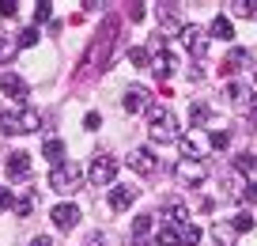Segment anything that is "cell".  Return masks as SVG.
I'll return each instance as SVG.
<instances>
[{
  "mask_svg": "<svg viewBox=\"0 0 257 246\" xmlns=\"http://www.w3.org/2000/svg\"><path fill=\"white\" fill-rule=\"evenodd\" d=\"M148 133H152L155 144H178L182 140V125H178L174 110L170 106H148Z\"/></svg>",
  "mask_w": 257,
  "mask_h": 246,
  "instance_id": "1",
  "label": "cell"
},
{
  "mask_svg": "<svg viewBox=\"0 0 257 246\" xmlns=\"http://www.w3.org/2000/svg\"><path fill=\"white\" fill-rule=\"evenodd\" d=\"M42 125V114L31 110V106H23V110H4L0 114V129L12 136H23V133H38Z\"/></svg>",
  "mask_w": 257,
  "mask_h": 246,
  "instance_id": "2",
  "label": "cell"
},
{
  "mask_svg": "<svg viewBox=\"0 0 257 246\" xmlns=\"http://www.w3.org/2000/svg\"><path fill=\"white\" fill-rule=\"evenodd\" d=\"M80 186H83V175H80V167H76V163H57V167L49 171V190H53V193L72 197Z\"/></svg>",
  "mask_w": 257,
  "mask_h": 246,
  "instance_id": "3",
  "label": "cell"
},
{
  "mask_svg": "<svg viewBox=\"0 0 257 246\" xmlns=\"http://www.w3.org/2000/svg\"><path fill=\"white\" fill-rule=\"evenodd\" d=\"M87 178H91V186H113V178H117V159L113 155H95L91 159V171H87Z\"/></svg>",
  "mask_w": 257,
  "mask_h": 246,
  "instance_id": "4",
  "label": "cell"
},
{
  "mask_svg": "<svg viewBox=\"0 0 257 246\" xmlns=\"http://www.w3.org/2000/svg\"><path fill=\"white\" fill-rule=\"evenodd\" d=\"M121 106H125V114H140L152 106V91L144 88V84H133V88H125V95H121Z\"/></svg>",
  "mask_w": 257,
  "mask_h": 246,
  "instance_id": "5",
  "label": "cell"
},
{
  "mask_svg": "<svg viewBox=\"0 0 257 246\" xmlns=\"http://www.w3.org/2000/svg\"><path fill=\"white\" fill-rule=\"evenodd\" d=\"M174 178L182 186H201L204 178H208V171H204V163H189V159H182V163L174 167Z\"/></svg>",
  "mask_w": 257,
  "mask_h": 246,
  "instance_id": "6",
  "label": "cell"
},
{
  "mask_svg": "<svg viewBox=\"0 0 257 246\" xmlns=\"http://www.w3.org/2000/svg\"><path fill=\"white\" fill-rule=\"evenodd\" d=\"M128 167L137 171V175H155V167H159V163H155V155H152V148H133L128 151Z\"/></svg>",
  "mask_w": 257,
  "mask_h": 246,
  "instance_id": "7",
  "label": "cell"
},
{
  "mask_svg": "<svg viewBox=\"0 0 257 246\" xmlns=\"http://www.w3.org/2000/svg\"><path fill=\"white\" fill-rule=\"evenodd\" d=\"M182 46L189 49V53L204 57V49H208V38H204L201 27H182Z\"/></svg>",
  "mask_w": 257,
  "mask_h": 246,
  "instance_id": "8",
  "label": "cell"
},
{
  "mask_svg": "<svg viewBox=\"0 0 257 246\" xmlns=\"http://www.w3.org/2000/svg\"><path fill=\"white\" fill-rule=\"evenodd\" d=\"M49 216H53V223H57L61 231H72L76 223H80V208H76V205H57Z\"/></svg>",
  "mask_w": 257,
  "mask_h": 246,
  "instance_id": "9",
  "label": "cell"
},
{
  "mask_svg": "<svg viewBox=\"0 0 257 246\" xmlns=\"http://www.w3.org/2000/svg\"><path fill=\"white\" fill-rule=\"evenodd\" d=\"M174 68H178V57L170 53V49H159V57L152 61V72L159 79H170V76H174Z\"/></svg>",
  "mask_w": 257,
  "mask_h": 246,
  "instance_id": "10",
  "label": "cell"
},
{
  "mask_svg": "<svg viewBox=\"0 0 257 246\" xmlns=\"http://www.w3.org/2000/svg\"><path fill=\"white\" fill-rule=\"evenodd\" d=\"M0 91L12 95V99H27V79L16 76V72H4V76H0Z\"/></svg>",
  "mask_w": 257,
  "mask_h": 246,
  "instance_id": "11",
  "label": "cell"
},
{
  "mask_svg": "<svg viewBox=\"0 0 257 246\" xmlns=\"http://www.w3.org/2000/svg\"><path fill=\"white\" fill-rule=\"evenodd\" d=\"M133 201H137V190H133V186H113L110 190V208L113 212H125Z\"/></svg>",
  "mask_w": 257,
  "mask_h": 246,
  "instance_id": "12",
  "label": "cell"
},
{
  "mask_svg": "<svg viewBox=\"0 0 257 246\" xmlns=\"http://www.w3.org/2000/svg\"><path fill=\"white\" fill-rule=\"evenodd\" d=\"M163 220L182 227V223H189V208H185L182 201H167V205H163Z\"/></svg>",
  "mask_w": 257,
  "mask_h": 246,
  "instance_id": "13",
  "label": "cell"
},
{
  "mask_svg": "<svg viewBox=\"0 0 257 246\" xmlns=\"http://www.w3.org/2000/svg\"><path fill=\"white\" fill-rule=\"evenodd\" d=\"M212 238H216L219 246H234L238 231H234V223H231V220H216V223H212Z\"/></svg>",
  "mask_w": 257,
  "mask_h": 246,
  "instance_id": "14",
  "label": "cell"
},
{
  "mask_svg": "<svg viewBox=\"0 0 257 246\" xmlns=\"http://www.w3.org/2000/svg\"><path fill=\"white\" fill-rule=\"evenodd\" d=\"M8 175L12 178H27L31 175V155H27V151H12L8 155Z\"/></svg>",
  "mask_w": 257,
  "mask_h": 246,
  "instance_id": "15",
  "label": "cell"
},
{
  "mask_svg": "<svg viewBox=\"0 0 257 246\" xmlns=\"http://www.w3.org/2000/svg\"><path fill=\"white\" fill-rule=\"evenodd\" d=\"M155 246H182V231H178L174 223H163V227L155 231Z\"/></svg>",
  "mask_w": 257,
  "mask_h": 246,
  "instance_id": "16",
  "label": "cell"
},
{
  "mask_svg": "<svg viewBox=\"0 0 257 246\" xmlns=\"http://www.w3.org/2000/svg\"><path fill=\"white\" fill-rule=\"evenodd\" d=\"M212 121V106L208 103H193L189 106V129H201V125H208Z\"/></svg>",
  "mask_w": 257,
  "mask_h": 246,
  "instance_id": "17",
  "label": "cell"
},
{
  "mask_svg": "<svg viewBox=\"0 0 257 246\" xmlns=\"http://www.w3.org/2000/svg\"><path fill=\"white\" fill-rule=\"evenodd\" d=\"M208 34H212V38H219V42H231L234 38V27H231V19H227V16H216V19H212V27H208Z\"/></svg>",
  "mask_w": 257,
  "mask_h": 246,
  "instance_id": "18",
  "label": "cell"
},
{
  "mask_svg": "<svg viewBox=\"0 0 257 246\" xmlns=\"http://www.w3.org/2000/svg\"><path fill=\"white\" fill-rule=\"evenodd\" d=\"M249 64V53L246 49H231V53H227V61H223V72L227 76H234V72H242Z\"/></svg>",
  "mask_w": 257,
  "mask_h": 246,
  "instance_id": "19",
  "label": "cell"
},
{
  "mask_svg": "<svg viewBox=\"0 0 257 246\" xmlns=\"http://www.w3.org/2000/svg\"><path fill=\"white\" fill-rule=\"evenodd\" d=\"M178 148H182V155L189 159V163H201V159H204V148L193 140V136H182V140H178Z\"/></svg>",
  "mask_w": 257,
  "mask_h": 246,
  "instance_id": "20",
  "label": "cell"
},
{
  "mask_svg": "<svg viewBox=\"0 0 257 246\" xmlns=\"http://www.w3.org/2000/svg\"><path fill=\"white\" fill-rule=\"evenodd\" d=\"M42 155H46V159H53V167H57V163H64V144L57 140V136H49V140L42 144Z\"/></svg>",
  "mask_w": 257,
  "mask_h": 246,
  "instance_id": "21",
  "label": "cell"
},
{
  "mask_svg": "<svg viewBox=\"0 0 257 246\" xmlns=\"http://www.w3.org/2000/svg\"><path fill=\"white\" fill-rule=\"evenodd\" d=\"M152 223H155V216H152V212H140L137 220H133V238H148Z\"/></svg>",
  "mask_w": 257,
  "mask_h": 246,
  "instance_id": "22",
  "label": "cell"
},
{
  "mask_svg": "<svg viewBox=\"0 0 257 246\" xmlns=\"http://www.w3.org/2000/svg\"><path fill=\"white\" fill-rule=\"evenodd\" d=\"M19 53V42L16 38H0V64H12Z\"/></svg>",
  "mask_w": 257,
  "mask_h": 246,
  "instance_id": "23",
  "label": "cell"
},
{
  "mask_svg": "<svg viewBox=\"0 0 257 246\" xmlns=\"http://www.w3.org/2000/svg\"><path fill=\"white\" fill-rule=\"evenodd\" d=\"M178 231H182V246H197V242H201V227H197V223H182V227H178Z\"/></svg>",
  "mask_w": 257,
  "mask_h": 246,
  "instance_id": "24",
  "label": "cell"
},
{
  "mask_svg": "<svg viewBox=\"0 0 257 246\" xmlns=\"http://www.w3.org/2000/svg\"><path fill=\"white\" fill-rule=\"evenodd\" d=\"M128 61L137 64V68H148V64H152V49H144V46H133V49H128Z\"/></svg>",
  "mask_w": 257,
  "mask_h": 246,
  "instance_id": "25",
  "label": "cell"
},
{
  "mask_svg": "<svg viewBox=\"0 0 257 246\" xmlns=\"http://www.w3.org/2000/svg\"><path fill=\"white\" fill-rule=\"evenodd\" d=\"M253 167H257V155H253V151H238V159H234V171H238V175H249Z\"/></svg>",
  "mask_w": 257,
  "mask_h": 246,
  "instance_id": "26",
  "label": "cell"
},
{
  "mask_svg": "<svg viewBox=\"0 0 257 246\" xmlns=\"http://www.w3.org/2000/svg\"><path fill=\"white\" fill-rule=\"evenodd\" d=\"M231 12H234V16H242V19H253L257 16V4H253V0H234Z\"/></svg>",
  "mask_w": 257,
  "mask_h": 246,
  "instance_id": "27",
  "label": "cell"
},
{
  "mask_svg": "<svg viewBox=\"0 0 257 246\" xmlns=\"http://www.w3.org/2000/svg\"><path fill=\"white\" fill-rule=\"evenodd\" d=\"M242 193H246V178L234 175L231 182H227V197H231V201H242Z\"/></svg>",
  "mask_w": 257,
  "mask_h": 246,
  "instance_id": "28",
  "label": "cell"
},
{
  "mask_svg": "<svg viewBox=\"0 0 257 246\" xmlns=\"http://www.w3.org/2000/svg\"><path fill=\"white\" fill-rule=\"evenodd\" d=\"M12 208H16L19 216H31V212H34V193H23V197H16V205H12Z\"/></svg>",
  "mask_w": 257,
  "mask_h": 246,
  "instance_id": "29",
  "label": "cell"
},
{
  "mask_svg": "<svg viewBox=\"0 0 257 246\" xmlns=\"http://www.w3.org/2000/svg\"><path fill=\"white\" fill-rule=\"evenodd\" d=\"M49 19H53V4H49V0L34 4V23H49Z\"/></svg>",
  "mask_w": 257,
  "mask_h": 246,
  "instance_id": "30",
  "label": "cell"
},
{
  "mask_svg": "<svg viewBox=\"0 0 257 246\" xmlns=\"http://www.w3.org/2000/svg\"><path fill=\"white\" fill-rule=\"evenodd\" d=\"M231 223H234V231H238V235H242V231H253V216H249V212L231 216Z\"/></svg>",
  "mask_w": 257,
  "mask_h": 246,
  "instance_id": "31",
  "label": "cell"
},
{
  "mask_svg": "<svg viewBox=\"0 0 257 246\" xmlns=\"http://www.w3.org/2000/svg\"><path fill=\"white\" fill-rule=\"evenodd\" d=\"M208 140H212V148H227V144H231V133H227V129H212Z\"/></svg>",
  "mask_w": 257,
  "mask_h": 246,
  "instance_id": "32",
  "label": "cell"
},
{
  "mask_svg": "<svg viewBox=\"0 0 257 246\" xmlns=\"http://www.w3.org/2000/svg\"><path fill=\"white\" fill-rule=\"evenodd\" d=\"M19 46H34V42H38V27H27V31H19Z\"/></svg>",
  "mask_w": 257,
  "mask_h": 246,
  "instance_id": "33",
  "label": "cell"
},
{
  "mask_svg": "<svg viewBox=\"0 0 257 246\" xmlns=\"http://www.w3.org/2000/svg\"><path fill=\"white\" fill-rule=\"evenodd\" d=\"M16 8H19L16 0H0V16H4V19H12V16H16Z\"/></svg>",
  "mask_w": 257,
  "mask_h": 246,
  "instance_id": "34",
  "label": "cell"
},
{
  "mask_svg": "<svg viewBox=\"0 0 257 246\" xmlns=\"http://www.w3.org/2000/svg\"><path fill=\"white\" fill-rule=\"evenodd\" d=\"M144 8H148V4H128V19L140 23V19H144Z\"/></svg>",
  "mask_w": 257,
  "mask_h": 246,
  "instance_id": "35",
  "label": "cell"
},
{
  "mask_svg": "<svg viewBox=\"0 0 257 246\" xmlns=\"http://www.w3.org/2000/svg\"><path fill=\"white\" fill-rule=\"evenodd\" d=\"M98 125H102V118H98V114H95V110H91V114H87V118H83V129H91V133H95V129H98Z\"/></svg>",
  "mask_w": 257,
  "mask_h": 246,
  "instance_id": "36",
  "label": "cell"
},
{
  "mask_svg": "<svg viewBox=\"0 0 257 246\" xmlns=\"http://www.w3.org/2000/svg\"><path fill=\"white\" fill-rule=\"evenodd\" d=\"M242 201H249V205H257V182H246V193H242Z\"/></svg>",
  "mask_w": 257,
  "mask_h": 246,
  "instance_id": "37",
  "label": "cell"
},
{
  "mask_svg": "<svg viewBox=\"0 0 257 246\" xmlns=\"http://www.w3.org/2000/svg\"><path fill=\"white\" fill-rule=\"evenodd\" d=\"M16 205V197H12V190H0V212H4V208H12Z\"/></svg>",
  "mask_w": 257,
  "mask_h": 246,
  "instance_id": "38",
  "label": "cell"
},
{
  "mask_svg": "<svg viewBox=\"0 0 257 246\" xmlns=\"http://www.w3.org/2000/svg\"><path fill=\"white\" fill-rule=\"evenodd\" d=\"M31 246H53V238H49V235H38V238H31Z\"/></svg>",
  "mask_w": 257,
  "mask_h": 246,
  "instance_id": "39",
  "label": "cell"
},
{
  "mask_svg": "<svg viewBox=\"0 0 257 246\" xmlns=\"http://www.w3.org/2000/svg\"><path fill=\"white\" fill-rule=\"evenodd\" d=\"M253 118H257V99H253Z\"/></svg>",
  "mask_w": 257,
  "mask_h": 246,
  "instance_id": "40",
  "label": "cell"
},
{
  "mask_svg": "<svg viewBox=\"0 0 257 246\" xmlns=\"http://www.w3.org/2000/svg\"><path fill=\"white\" fill-rule=\"evenodd\" d=\"M253 84H257V72H253Z\"/></svg>",
  "mask_w": 257,
  "mask_h": 246,
  "instance_id": "41",
  "label": "cell"
}]
</instances>
